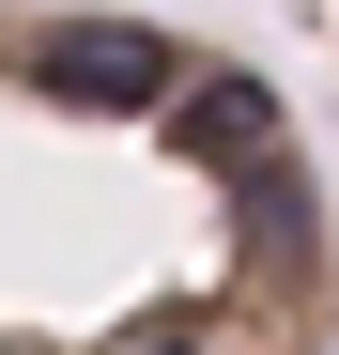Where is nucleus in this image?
Masks as SVG:
<instances>
[{
	"instance_id": "f257e3e1",
	"label": "nucleus",
	"mask_w": 339,
	"mask_h": 355,
	"mask_svg": "<svg viewBox=\"0 0 339 355\" xmlns=\"http://www.w3.org/2000/svg\"><path fill=\"white\" fill-rule=\"evenodd\" d=\"M0 355H339V216L247 46L0 0Z\"/></svg>"
}]
</instances>
